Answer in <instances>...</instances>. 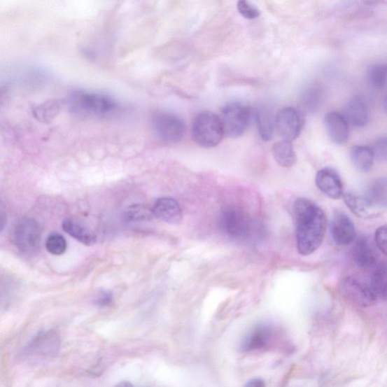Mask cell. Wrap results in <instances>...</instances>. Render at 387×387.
I'll return each instance as SVG.
<instances>
[{
    "label": "cell",
    "mask_w": 387,
    "mask_h": 387,
    "mask_svg": "<svg viewBox=\"0 0 387 387\" xmlns=\"http://www.w3.org/2000/svg\"><path fill=\"white\" fill-rule=\"evenodd\" d=\"M343 115L349 125L363 128L367 125L370 119V109L362 97H355L347 103Z\"/></svg>",
    "instance_id": "cell-16"
},
{
    "label": "cell",
    "mask_w": 387,
    "mask_h": 387,
    "mask_svg": "<svg viewBox=\"0 0 387 387\" xmlns=\"http://www.w3.org/2000/svg\"><path fill=\"white\" fill-rule=\"evenodd\" d=\"M368 80L376 90L384 88L387 81L386 64H379L372 66L368 71Z\"/></svg>",
    "instance_id": "cell-24"
},
{
    "label": "cell",
    "mask_w": 387,
    "mask_h": 387,
    "mask_svg": "<svg viewBox=\"0 0 387 387\" xmlns=\"http://www.w3.org/2000/svg\"><path fill=\"white\" fill-rule=\"evenodd\" d=\"M251 120V110L240 102H232L222 109L221 122L224 134L239 138L246 132Z\"/></svg>",
    "instance_id": "cell-6"
},
{
    "label": "cell",
    "mask_w": 387,
    "mask_h": 387,
    "mask_svg": "<svg viewBox=\"0 0 387 387\" xmlns=\"http://www.w3.org/2000/svg\"><path fill=\"white\" fill-rule=\"evenodd\" d=\"M275 125L282 139L291 141L296 139L301 133V117L295 108L286 107L278 112Z\"/></svg>",
    "instance_id": "cell-9"
},
{
    "label": "cell",
    "mask_w": 387,
    "mask_h": 387,
    "mask_svg": "<svg viewBox=\"0 0 387 387\" xmlns=\"http://www.w3.org/2000/svg\"><path fill=\"white\" fill-rule=\"evenodd\" d=\"M293 210L297 251L300 255L309 256L323 242L328 225L327 216L322 209L305 197L298 198Z\"/></svg>",
    "instance_id": "cell-1"
},
{
    "label": "cell",
    "mask_w": 387,
    "mask_h": 387,
    "mask_svg": "<svg viewBox=\"0 0 387 387\" xmlns=\"http://www.w3.org/2000/svg\"><path fill=\"white\" fill-rule=\"evenodd\" d=\"M111 300L112 297L109 294V293L104 292L101 293L100 296L97 298V304L101 307L107 306L108 304H111Z\"/></svg>",
    "instance_id": "cell-31"
},
{
    "label": "cell",
    "mask_w": 387,
    "mask_h": 387,
    "mask_svg": "<svg viewBox=\"0 0 387 387\" xmlns=\"http://www.w3.org/2000/svg\"><path fill=\"white\" fill-rule=\"evenodd\" d=\"M318 190L333 200L339 199L344 195V186L341 177L332 168L321 169L316 177Z\"/></svg>",
    "instance_id": "cell-11"
},
{
    "label": "cell",
    "mask_w": 387,
    "mask_h": 387,
    "mask_svg": "<svg viewBox=\"0 0 387 387\" xmlns=\"http://www.w3.org/2000/svg\"><path fill=\"white\" fill-rule=\"evenodd\" d=\"M62 104L59 100L47 101L33 109V114L36 120L43 124H50L59 114Z\"/></svg>",
    "instance_id": "cell-21"
},
{
    "label": "cell",
    "mask_w": 387,
    "mask_h": 387,
    "mask_svg": "<svg viewBox=\"0 0 387 387\" xmlns=\"http://www.w3.org/2000/svg\"><path fill=\"white\" fill-rule=\"evenodd\" d=\"M319 92L318 90H311L307 92L306 96V107L311 106V107H316L319 100Z\"/></svg>",
    "instance_id": "cell-30"
},
{
    "label": "cell",
    "mask_w": 387,
    "mask_h": 387,
    "mask_svg": "<svg viewBox=\"0 0 387 387\" xmlns=\"http://www.w3.org/2000/svg\"><path fill=\"white\" fill-rule=\"evenodd\" d=\"M342 292L344 297L362 307H370L377 302L370 288L354 278H346L342 284Z\"/></svg>",
    "instance_id": "cell-10"
},
{
    "label": "cell",
    "mask_w": 387,
    "mask_h": 387,
    "mask_svg": "<svg viewBox=\"0 0 387 387\" xmlns=\"http://www.w3.org/2000/svg\"><path fill=\"white\" fill-rule=\"evenodd\" d=\"M217 225L220 232L229 239L242 241L252 234L253 225L249 216L240 207L228 205L220 211Z\"/></svg>",
    "instance_id": "cell-3"
},
{
    "label": "cell",
    "mask_w": 387,
    "mask_h": 387,
    "mask_svg": "<svg viewBox=\"0 0 387 387\" xmlns=\"http://www.w3.org/2000/svg\"><path fill=\"white\" fill-rule=\"evenodd\" d=\"M62 228L75 239L80 243L91 246L97 241V234L91 230L76 221L67 219L62 223Z\"/></svg>",
    "instance_id": "cell-18"
},
{
    "label": "cell",
    "mask_w": 387,
    "mask_h": 387,
    "mask_svg": "<svg viewBox=\"0 0 387 387\" xmlns=\"http://www.w3.org/2000/svg\"><path fill=\"white\" fill-rule=\"evenodd\" d=\"M256 121L259 134L263 141H270L274 134L275 121L272 112L267 108H260L256 114Z\"/></svg>",
    "instance_id": "cell-22"
},
{
    "label": "cell",
    "mask_w": 387,
    "mask_h": 387,
    "mask_svg": "<svg viewBox=\"0 0 387 387\" xmlns=\"http://www.w3.org/2000/svg\"><path fill=\"white\" fill-rule=\"evenodd\" d=\"M276 162L282 167L290 168L297 162V155L291 141L282 139L272 148Z\"/></svg>",
    "instance_id": "cell-19"
},
{
    "label": "cell",
    "mask_w": 387,
    "mask_h": 387,
    "mask_svg": "<svg viewBox=\"0 0 387 387\" xmlns=\"http://www.w3.org/2000/svg\"><path fill=\"white\" fill-rule=\"evenodd\" d=\"M374 159L380 162H386L387 159V140L386 137L377 139L372 149Z\"/></svg>",
    "instance_id": "cell-28"
},
{
    "label": "cell",
    "mask_w": 387,
    "mask_h": 387,
    "mask_svg": "<svg viewBox=\"0 0 387 387\" xmlns=\"http://www.w3.org/2000/svg\"><path fill=\"white\" fill-rule=\"evenodd\" d=\"M272 338V328L269 325L260 324L254 327L244 338L241 349L245 353L263 351L271 344Z\"/></svg>",
    "instance_id": "cell-14"
},
{
    "label": "cell",
    "mask_w": 387,
    "mask_h": 387,
    "mask_svg": "<svg viewBox=\"0 0 387 387\" xmlns=\"http://www.w3.org/2000/svg\"><path fill=\"white\" fill-rule=\"evenodd\" d=\"M376 267L370 286L377 301L384 300L386 299V264L381 263L379 265L377 264Z\"/></svg>",
    "instance_id": "cell-23"
},
{
    "label": "cell",
    "mask_w": 387,
    "mask_h": 387,
    "mask_svg": "<svg viewBox=\"0 0 387 387\" xmlns=\"http://www.w3.org/2000/svg\"><path fill=\"white\" fill-rule=\"evenodd\" d=\"M266 384L263 380L260 379H253L248 381L245 386L249 387H263L265 386Z\"/></svg>",
    "instance_id": "cell-33"
},
{
    "label": "cell",
    "mask_w": 387,
    "mask_h": 387,
    "mask_svg": "<svg viewBox=\"0 0 387 387\" xmlns=\"http://www.w3.org/2000/svg\"><path fill=\"white\" fill-rule=\"evenodd\" d=\"M153 213L157 219L169 224H178L183 219L181 206L171 197L160 198L154 205Z\"/></svg>",
    "instance_id": "cell-17"
},
{
    "label": "cell",
    "mask_w": 387,
    "mask_h": 387,
    "mask_svg": "<svg viewBox=\"0 0 387 387\" xmlns=\"http://www.w3.org/2000/svg\"><path fill=\"white\" fill-rule=\"evenodd\" d=\"M362 200L371 219L382 215L387 205V183L386 178H377L368 185Z\"/></svg>",
    "instance_id": "cell-8"
},
{
    "label": "cell",
    "mask_w": 387,
    "mask_h": 387,
    "mask_svg": "<svg viewBox=\"0 0 387 387\" xmlns=\"http://www.w3.org/2000/svg\"><path fill=\"white\" fill-rule=\"evenodd\" d=\"M330 234L337 244L347 246L356 239L355 225L347 215L337 213L330 223Z\"/></svg>",
    "instance_id": "cell-12"
},
{
    "label": "cell",
    "mask_w": 387,
    "mask_h": 387,
    "mask_svg": "<svg viewBox=\"0 0 387 387\" xmlns=\"http://www.w3.org/2000/svg\"><path fill=\"white\" fill-rule=\"evenodd\" d=\"M156 136L165 143L175 144L185 134V125L182 118L169 112H158L153 118Z\"/></svg>",
    "instance_id": "cell-7"
},
{
    "label": "cell",
    "mask_w": 387,
    "mask_h": 387,
    "mask_svg": "<svg viewBox=\"0 0 387 387\" xmlns=\"http://www.w3.org/2000/svg\"><path fill=\"white\" fill-rule=\"evenodd\" d=\"M73 114L83 118L101 117L111 114L118 108V103L103 94L76 92L69 99Z\"/></svg>",
    "instance_id": "cell-2"
},
{
    "label": "cell",
    "mask_w": 387,
    "mask_h": 387,
    "mask_svg": "<svg viewBox=\"0 0 387 387\" xmlns=\"http://www.w3.org/2000/svg\"><path fill=\"white\" fill-rule=\"evenodd\" d=\"M353 258L357 265L370 269L379 264V255L374 241L368 236H363L356 243Z\"/></svg>",
    "instance_id": "cell-13"
},
{
    "label": "cell",
    "mask_w": 387,
    "mask_h": 387,
    "mask_svg": "<svg viewBox=\"0 0 387 387\" xmlns=\"http://www.w3.org/2000/svg\"><path fill=\"white\" fill-rule=\"evenodd\" d=\"M326 133L332 143L344 145L349 136V125L344 116L337 111L328 113L324 119Z\"/></svg>",
    "instance_id": "cell-15"
},
{
    "label": "cell",
    "mask_w": 387,
    "mask_h": 387,
    "mask_svg": "<svg viewBox=\"0 0 387 387\" xmlns=\"http://www.w3.org/2000/svg\"><path fill=\"white\" fill-rule=\"evenodd\" d=\"M7 223V215L3 204L0 202V232H1Z\"/></svg>",
    "instance_id": "cell-32"
},
{
    "label": "cell",
    "mask_w": 387,
    "mask_h": 387,
    "mask_svg": "<svg viewBox=\"0 0 387 387\" xmlns=\"http://www.w3.org/2000/svg\"><path fill=\"white\" fill-rule=\"evenodd\" d=\"M353 165L362 172H368L374 164V157L372 149L367 146H356L351 150Z\"/></svg>",
    "instance_id": "cell-20"
},
{
    "label": "cell",
    "mask_w": 387,
    "mask_h": 387,
    "mask_svg": "<svg viewBox=\"0 0 387 387\" xmlns=\"http://www.w3.org/2000/svg\"><path fill=\"white\" fill-rule=\"evenodd\" d=\"M45 248L52 255L60 256L67 250V241L62 234L52 233L47 238Z\"/></svg>",
    "instance_id": "cell-25"
},
{
    "label": "cell",
    "mask_w": 387,
    "mask_h": 387,
    "mask_svg": "<svg viewBox=\"0 0 387 387\" xmlns=\"http://www.w3.org/2000/svg\"><path fill=\"white\" fill-rule=\"evenodd\" d=\"M13 239L16 248L23 254L32 256L39 251L41 229L36 220L23 217L15 225Z\"/></svg>",
    "instance_id": "cell-5"
},
{
    "label": "cell",
    "mask_w": 387,
    "mask_h": 387,
    "mask_svg": "<svg viewBox=\"0 0 387 387\" xmlns=\"http://www.w3.org/2000/svg\"><path fill=\"white\" fill-rule=\"evenodd\" d=\"M238 10L244 18L248 20H256L260 15L258 9L251 5L248 0H239Z\"/></svg>",
    "instance_id": "cell-27"
},
{
    "label": "cell",
    "mask_w": 387,
    "mask_h": 387,
    "mask_svg": "<svg viewBox=\"0 0 387 387\" xmlns=\"http://www.w3.org/2000/svg\"><path fill=\"white\" fill-rule=\"evenodd\" d=\"M153 217H155L153 211H149L143 206L134 205L129 207L127 212V219L132 223L148 221Z\"/></svg>",
    "instance_id": "cell-26"
},
{
    "label": "cell",
    "mask_w": 387,
    "mask_h": 387,
    "mask_svg": "<svg viewBox=\"0 0 387 387\" xmlns=\"http://www.w3.org/2000/svg\"><path fill=\"white\" fill-rule=\"evenodd\" d=\"M224 131L220 118L211 111H203L193 122L192 139L203 148H211L218 146L223 139Z\"/></svg>",
    "instance_id": "cell-4"
},
{
    "label": "cell",
    "mask_w": 387,
    "mask_h": 387,
    "mask_svg": "<svg viewBox=\"0 0 387 387\" xmlns=\"http://www.w3.org/2000/svg\"><path fill=\"white\" fill-rule=\"evenodd\" d=\"M387 229L386 225L381 226L375 233L374 243L377 249H379L384 255H386Z\"/></svg>",
    "instance_id": "cell-29"
}]
</instances>
